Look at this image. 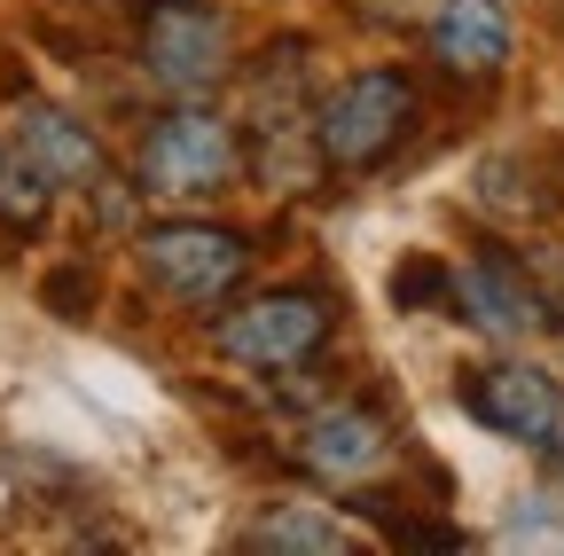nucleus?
Returning a JSON list of instances; mask_svg holds the SVG:
<instances>
[{
  "label": "nucleus",
  "mask_w": 564,
  "mask_h": 556,
  "mask_svg": "<svg viewBox=\"0 0 564 556\" xmlns=\"http://www.w3.org/2000/svg\"><path fill=\"white\" fill-rule=\"evenodd\" d=\"M133 173L150 196H173V204H204V196H228L243 181V133L220 118V110H165L141 126V150H133Z\"/></svg>",
  "instance_id": "f03ea898"
},
{
  "label": "nucleus",
  "mask_w": 564,
  "mask_h": 556,
  "mask_svg": "<svg viewBox=\"0 0 564 556\" xmlns=\"http://www.w3.org/2000/svg\"><path fill=\"white\" fill-rule=\"evenodd\" d=\"M243 548H299V556H337V548H352V533L337 525V517H314L306 502H274L251 533H243Z\"/></svg>",
  "instance_id": "f8f14e48"
},
{
  "label": "nucleus",
  "mask_w": 564,
  "mask_h": 556,
  "mask_svg": "<svg viewBox=\"0 0 564 556\" xmlns=\"http://www.w3.org/2000/svg\"><path fill=\"white\" fill-rule=\"evenodd\" d=\"M337 314H345V298L329 283L267 291V298L212 321V345H220L228 361H243V369H306L322 353V337L337 329Z\"/></svg>",
  "instance_id": "39448f33"
},
{
  "label": "nucleus",
  "mask_w": 564,
  "mask_h": 556,
  "mask_svg": "<svg viewBox=\"0 0 564 556\" xmlns=\"http://www.w3.org/2000/svg\"><path fill=\"white\" fill-rule=\"evenodd\" d=\"M352 17L377 24V32H400V24L415 17V0H352Z\"/></svg>",
  "instance_id": "dca6fc26"
},
{
  "label": "nucleus",
  "mask_w": 564,
  "mask_h": 556,
  "mask_svg": "<svg viewBox=\"0 0 564 556\" xmlns=\"http://www.w3.org/2000/svg\"><path fill=\"white\" fill-rule=\"evenodd\" d=\"M384 455H392L384 415H377V407H361V400L322 407L314 424H306V447H299V462H306L314 478H369Z\"/></svg>",
  "instance_id": "9d476101"
},
{
  "label": "nucleus",
  "mask_w": 564,
  "mask_h": 556,
  "mask_svg": "<svg viewBox=\"0 0 564 556\" xmlns=\"http://www.w3.org/2000/svg\"><path fill=\"white\" fill-rule=\"evenodd\" d=\"M133 55L150 87H165L173 102H196L236 72V32L212 0H141Z\"/></svg>",
  "instance_id": "7ed1b4c3"
},
{
  "label": "nucleus",
  "mask_w": 564,
  "mask_h": 556,
  "mask_svg": "<svg viewBox=\"0 0 564 556\" xmlns=\"http://www.w3.org/2000/svg\"><path fill=\"white\" fill-rule=\"evenodd\" d=\"M9 142L55 181V188H95L110 165H102V142H95V126L79 118V110H63V102H17V118H9Z\"/></svg>",
  "instance_id": "1a4fd4ad"
},
{
  "label": "nucleus",
  "mask_w": 564,
  "mask_h": 556,
  "mask_svg": "<svg viewBox=\"0 0 564 556\" xmlns=\"http://www.w3.org/2000/svg\"><path fill=\"white\" fill-rule=\"evenodd\" d=\"M314 150L322 165L337 173H377L415 126V79L400 72V63H369V72L337 79L322 102H314Z\"/></svg>",
  "instance_id": "f257e3e1"
},
{
  "label": "nucleus",
  "mask_w": 564,
  "mask_h": 556,
  "mask_svg": "<svg viewBox=\"0 0 564 556\" xmlns=\"http://www.w3.org/2000/svg\"><path fill=\"white\" fill-rule=\"evenodd\" d=\"M95 298H102V283H95V266H87V259L47 266V283H40V306H47L55 321H87V314H95Z\"/></svg>",
  "instance_id": "2eb2a0df"
},
{
  "label": "nucleus",
  "mask_w": 564,
  "mask_h": 556,
  "mask_svg": "<svg viewBox=\"0 0 564 556\" xmlns=\"http://www.w3.org/2000/svg\"><path fill=\"white\" fill-rule=\"evenodd\" d=\"M47 212H55V181L17 142H0V228H9V236H40Z\"/></svg>",
  "instance_id": "ddd939ff"
},
{
  "label": "nucleus",
  "mask_w": 564,
  "mask_h": 556,
  "mask_svg": "<svg viewBox=\"0 0 564 556\" xmlns=\"http://www.w3.org/2000/svg\"><path fill=\"white\" fill-rule=\"evenodd\" d=\"M251 236L243 228H212V220H158V228H141L133 243V266H141V283L165 291L173 306H220L243 274H251Z\"/></svg>",
  "instance_id": "20e7f679"
},
{
  "label": "nucleus",
  "mask_w": 564,
  "mask_h": 556,
  "mask_svg": "<svg viewBox=\"0 0 564 556\" xmlns=\"http://www.w3.org/2000/svg\"><path fill=\"white\" fill-rule=\"evenodd\" d=\"M447 306H463L486 337H541V329H556L549 291L525 274V259H518L510 243H478V259H470V266H455Z\"/></svg>",
  "instance_id": "0eeeda50"
},
{
  "label": "nucleus",
  "mask_w": 564,
  "mask_h": 556,
  "mask_svg": "<svg viewBox=\"0 0 564 556\" xmlns=\"http://www.w3.org/2000/svg\"><path fill=\"white\" fill-rule=\"evenodd\" d=\"M470 204H478L486 220H510V228H518V220H549L556 204H564V188L541 173V150H533V157H525V150H502V157L478 165Z\"/></svg>",
  "instance_id": "9b49d317"
},
{
  "label": "nucleus",
  "mask_w": 564,
  "mask_h": 556,
  "mask_svg": "<svg viewBox=\"0 0 564 556\" xmlns=\"http://www.w3.org/2000/svg\"><path fill=\"white\" fill-rule=\"evenodd\" d=\"M447 283H455V266H447L440 251H408V259L384 274V298H392L400 314H432V306H447Z\"/></svg>",
  "instance_id": "4468645a"
},
{
  "label": "nucleus",
  "mask_w": 564,
  "mask_h": 556,
  "mask_svg": "<svg viewBox=\"0 0 564 556\" xmlns=\"http://www.w3.org/2000/svg\"><path fill=\"white\" fill-rule=\"evenodd\" d=\"M432 63L455 87H494L510 72V9L502 0H432Z\"/></svg>",
  "instance_id": "6e6552de"
},
{
  "label": "nucleus",
  "mask_w": 564,
  "mask_h": 556,
  "mask_svg": "<svg viewBox=\"0 0 564 556\" xmlns=\"http://www.w3.org/2000/svg\"><path fill=\"white\" fill-rule=\"evenodd\" d=\"M455 407L470 424H486L494 439H518V447H549L564 424V400L556 377L533 361H494V369H463L455 377Z\"/></svg>",
  "instance_id": "423d86ee"
}]
</instances>
